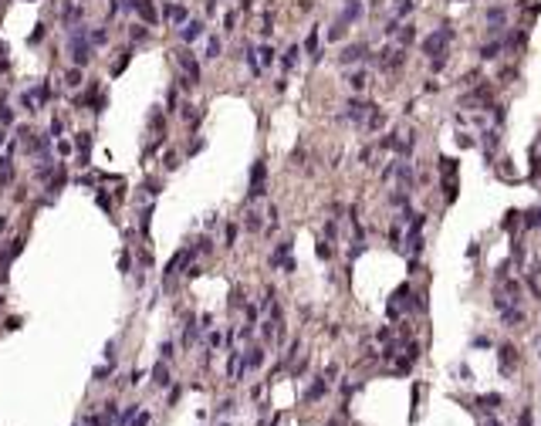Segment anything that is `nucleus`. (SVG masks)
<instances>
[{
	"label": "nucleus",
	"mask_w": 541,
	"mask_h": 426,
	"mask_svg": "<svg viewBox=\"0 0 541 426\" xmlns=\"http://www.w3.org/2000/svg\"><path fill=\"white\" fill-rule=\"evenodd\" d=\"M257 54H261V68L274 65V48H270V44H261V48H257Z\"/></svg>",
	"instance_id": "7c9ffc66"
},
{
	"label": "nucleus",
	"mask_w": 541,
	"mask_h": 426,
	"mask_svg": "<svg viewBox=\"0 0 541 426\" xmlns=\"http://www.w3.org/2000/svg\"><path fill=\"white\" fill-rule=\"evenodd\" d=\"M81 14H85V7H81L78 0H68L65 10H61V20H65V27H74V20H81Z\"/></svg>",
	"instance_id": "9b49d317"
},
{
	"label": "nucleus",
	"mask_w": 541,
	"mask_h": 426,
	"mask_svg": "<svg viewBox=\"0 0 541 426\" xmlns=\"http://www.w3.org/2000/svg\"><path fill=\"white\" fill-rule=\"evenodd\" d=\"M369 51H365V44H352V48H345L342 54H338V65H355L359 58H365Z\"/></svg>",
	"instance_id": "f8f14e48"
},
{
	"label": "nucleus",
	"mask_w": 541,
	"mask_h": 426,
	"mask_svg": "<svg viewBox=\"0 0 541 426\" xmlns=\"http://www.w3.org/2000/svg\"><path fill=\"white\" fill-rule=\"evenodd\" d=\"M10 176H14V166H10V159H7V156H0V179H3V183H10Z\"/></svg>",
	"instance_id": "2f4dec72"
},
{
	"label": "nucleus",
	"mask_w": 541,
	"mask_h": 426,
	"mask_svg": "<svg viewBox=\"0 0 541 426\" xmlns=\"http://www.w3.org/2000/svg\"><path fill=\"white\" fill-rule=\"evenodd\" d=\"M348 85H352V91H362V88L369 85V71H365V68L352 71V74H348Z\"/></svg>",
	"instance_id": "aec40b11"
},
{
	"label": "nucleus",
	"mask_w": 541,
	"mask_h": 426,
	"mask_svg": "<svg viewBox=\"0 0 541 426\" xmlns=\"http://www.w3.org/2000/svg\"><path fill=\"white\" fill-rule=\"evenodd\" d=\"M173 342H162V349H159V358H173Z\"/></svg>",
	"instance_id": "79ce46f5"
},
{
	"label": "nucleus",
	"mask_w": 541,
	"mask_h": 426,
	"mask_svg": "<svg viewBox=\"0 0 541 426\" xmlns=\"http://www.w3.org/2000/svg\"><path fill=\"white\" fill-rule=\"evenodd\" d=\"M162 14H166V20H173L176 27H183V24L190 20V10H186L183 3H166V10H162Z\"/></svg>",
	"instance_id": "1a4fd4ad"
},
{
	"label": "nucleus",
	"mask_w": 541,
	"mask_h": 426,
	"mask_svg": "<svg viewBox=\"0 0 541 426\" xmlns=\"http://www.w3.org/2000/svg\"><path fill=\"white\" fill-rule=\"evenodd\" d=\"M145 193L159 196V193H162V183H159V179H149V183H145Z\"/></svg>",
	"instance_id": "a19ab883"
},
{
	"label": "nucleus",
	"mask_w": 541,
	"mask_h": 426,
	"mask_svg": "<svg viewBox=\"0 0 541 426\" xmlns=\"http://www.w3.org/2000/svg\"><path fill=\"white\" fill-rule=\"evenodd\" d=\"M406 61V48H386L382 51V58H379V65L382 68H399Z\"/></svg>",
	"instance_id": "0eeeda50"
},
{
	"label": "nucleus",
	"mask_w": 541,
	"mask_h": 426,
	"mask_svg": "<svg viewBox=\"0 0 541 426\" xmlns=\"http://www.w3.org/2000/svg\"><path fill=\"white\" fill-rule=\"evenodd\" d=\"M497 365H501V375H511V372L518 369V349H514L511 342H504V345L497 349Z\"/></svg>",
	"instance_id": "423d86ee"
},
{
	"label": "nucleus",
	"mask_w": 541,
	"mask_h": 426,
	"mask_svg": "<svg viewBox=\"0 0 541 426\" xmlns=\"http://www.w3.org/2000/svg\"><path fill=\"white\" fill-rule=\"evenodd\" d=\"M484 145H487V152H494V145H497V132H494V129L484 132Z\"/></svg>",
	"instance_id": "4c0bfd02"
},
{
	"label": "nucleus",
	"mask_w": 541,
	"mask_h": 426,
	"mask_svg": "<svg viewBox=\"0 0 541 426\" xmlns=\"http://www.w3.org/2000/svg\"><path fill=\"white\" fill-rule=\"evenodd\" d=\"M244 227L251 230V233H257V230H264V220H261V213H247V220H244Z\"/></svg>",
	"instance_id": "a878e982"
},
{
	"label": "nucleus",
	"mask_w": 541,
	"mask_h": 426,
	"mask_svg": "<svg viewBox=\"0 0 541 426\" xmlns=\"http://www.w3.org/2000/svg\"><path fill=\"white\" fill-rule=\"evenodd\" d=\"M180 37H183V44H193L197 37H203V20H186L180 27Z\"/></svg>",
	"instance_id": "9d476101"
},
{
	"label": "nucleus",
	"mask_w": 541,
	"mask_h": 426,
	"mask_svg": "<svg viewBox=\"0 0 541 426\" xmlns=\"http://www.w3.org/2000/svg\"><path fill=\"white\" fill-rule=\"evenodd\" d=\"M3 142H7V132H3V129H0V145H3Z\"/></svg>",
	"instance_id": "5fc2aeb1"
},
{
	"label": "nucleus",
	"mask_w": 541,
	"mask_h": 426,
	"mask_svg": "<svg viewBox=\"0 0 541 426\" xmlns=\"http://www.w3.org/2000/svg\"><path fill=\"white\" fill-rule=\"evenodd\" d=\"M480 403H484V406H487V409H497V406H501V403H504V399H501V396H497V392H487V396H480Z\"/></svg>",
	"instance_id": "f704fd0d"
},
{
	"label": "nucleus",
	"mask_w": 541,
	"mask_h": 426,
	"mask_svg": "<svg viewBox=\"0 0 541 426\" xmlns=\"http://www.w3.org/2000/svg\"><path fill=\"white\" fill-rule=\"evenodd\" d=\"M176 65H180V68H183V78H186V85H200V61H197V58H193V51H190V48H180V51H176Z\"/></svg>",
	"instance_id": "f03ea898"
},
{
	"label": "nucleus",
	"mask_w": 541,
	"mask_h": 426,
	"mask_svg": "<svg viewBox=\"0 0 541 426\" xmlns=\"http://www.w3.org/2000/svg\"><path fill=\"white\" fill-rule=\"evenodd\" d=\"M220 51H223V41H220V37H210V41H206V54H203V58H206V61H216V58H220Z\"/></svg>",
	"instance_id": "393cba45"
},
{
	"label": "nucleus",
	"mask_w": 541,
	"mask_h": 426,
	"mask_svg": "<svg viewBox=\"0 0 541 426\" xmlns=\"http://www.w3.org/2000/svg\"><path fill=\"white\" fill-rule=\"evenodd\" d=\"M518 426H531V413H521V420H518Z\"/></svg>",
	"instance_id": "603ef678"
},
{
	"label": "nucleus",
	"mask_w": 541,
	"mask_h": 426,
	"mask_svg": "<svg viewBox=\"0 0 541 426\" xmlns=\"http://www.w3.org/2000/svg\"><path fill=\"white\" fill-rule=\"evenodd\" d=\"M152 382H156L159 389H166V386H169V369H166V362H162V358H159V362H156V369H152Z\"/></svg>",
	"instance_id": "6ab92c4d"
},
{
	"label": "nucleus",
	"mask_w": 541,
	"mask_h": 426,
	"mask_svg": "<svg viewBox=\"0 0 541 426\" xmlns=\"http://www.w3.org/2000/svg\"><path fill=\"white\" fill-rule=\"evenodd\" d=\"M338 233V223L335 220H328V223H325V237H335Z\"/></svg>",
	"instance_id": "8fccbe9b"
},
{
	"label": "nucleus",
	"mask_w": 541,
	"mask_h": 426,
	"mask_svg": "<svg viewBox=\"0 0 541 426\" xmlns=\"http://www.w3.org/2000/svg\"><path fill=\"white\" fill-rule=\"evenodd\" d=\"M65 85H68V88H78V85H81V68H78V65H71V68H68Z\"/></svg>",
	"instance_id": "cd10ccee"
},
{
	"label": "nucleus",
	"mask_w": 541,
	"mask_h": 426,
	"mask_svg": "<svg viewBox=\"0 0 541 426\" xmlns=\"http://www.w3.org/2000/svg\"><path fill=\"white\" fill-rule=\"evenodd\" d=\"M234 24H237V14H234V10H230V14H227V17H223V31H234Z\"/></svg>",
	"instance_id": "37998d69"
},
{
	"label": "nucleus",
	"mask_w": 541,
	"mask_h": 426,
	"mask_svg": "<svg viewBox=\"0 0 541 426\" xmlns=\"http://www.w3.org/2000/svg\"><path fill=\"white\" fill-rule=\"evenodd\" d=\"M135 14H139L145 24H156V20H159V14H156L152 0H135Z\"/></svg>",
	"instance_id": "ddd939ff"
},
{
	"label": "nucleus",
	"mask_w": 541,
	"mask_h": 426,
	"mask_svg": "<svg viewBox=\"0 0 541 426\" xmlns=\"http://www.w3.org/2000/svg\"><path fill=\"white\" fill-rule=\"evenodd\" d=\"M359 17H362V3H359V0H345V10H342V17H338V20L348 27V24H352V20H359Z\"/></svg>",
	"instance_id": "4468645a"
},
{
	"label": "nucleus",
	"mask_w": 541,
	"mask_h": 426,
	"mask_svg": "<svg viewBox=\"0 0 541 426\" xmlns=\"http://www.w3.org/2000/svg\"><path fill=\"white\" fill-rule=\"evenodd\" d=\"M261 365H264V349H261V345L247 349V358H244V369H261Z\"/></svg>",
	"instance_id": "a211bd4d"
},
{
	"label": "nucleus",
	"mask_w": 541,
	"mask_h": 426,
	"mask_svg": "<svg viewBox=\"0 0 541 426\" xmlns=\"http://www.w3.org/2000/svg\"><path fill=\"white\" fill-rule=\"evenodd\" d=\"M382 125H386V115H382L379 108H372V112H369V119L362 122V129H365V132H379Z\"/></svg>",
	"instance_id": "dca6fc26"
},
{
	"label": "nucleus",
	"mask_w": 541,
	"mask_h": 426,
	"mask_svg": "<svg viewBox=\"0 0 541 426\" xmlns=\"http://www.w3.org/2000/svg\"><path fill=\"white\" fill-rule=\"evenodd\" d=\"M3 227H7V216H3V213H0V230H3Z\"/></svg>",
	"instance_id": "864d4df0"
},
{
	"label": "nucleus",
	"mask_w": 541,
	"mask_h": 426,
	"mask_svg": "<svg viewBox=\"0 0 541 426\" xmlns=\"http://www.w3.org/2000/svg\"><path fill=\"white\" fill-rule=\"evenodd\" d=\"M206 342H210V349H216V345L223 342V335H220V332H210V338H206Z\"/></svg>",
	"instance_id": "09e8293b"
},
{
	"label": "nucleus",
	"mask_w": 541,
	"mask_h": 426,
	"mask_svg": "<svg viewBox=\"0 0 541 426\" xmlns=\"http://www.w3.org/2000/svg\"><path fill=\"white\" fill-rule=\"evenodd\" d=\"M504 20H507V10H504V7H490V10H487V24H504Z\"/></svg>",
	"instance_id": "bb28decb"
},
{
	"label": "nucleus",
	"mask_w": 541,
	"mask_h": 426,
	"mask_svg": "<svg viewBox=\"0 0 541 426\" xmlns=\"http://www.w3.org/2000/svg\"><path fill=\"white\" fill-rule=\"evenodd\" d=\"M112 372H115V365H112V362H108V365H98V369H95V379H98V382H105V375H112Z\"/></svg>",
	"instance_id": "c9c22d12"
},
{
	"label": "nucleus",
	"mask_w": 541,
	"mask_h": 426,
	"mask_svg": "<svg viewBox=\"0 0 541 426\" xmlns=\"http://www.w3.org/2000/svg\"><path fill=\"white\" fill-rule=\"evenodd\" d=\"M223 426H230V423H223Z\"/></svg>",
	"instance_id": "4d7b16f0"
},
{
	"label": "nucleus",
	"mask_w": 541,
	"mask_h": 426,
	"mask_svg": "<svg viewBox=\"0 0 541 426\" xmlns=\"http://www.w3.org/2000/svg\"><path fill=\"white\" fill-rule=\"evenodd\" d=\"M234 244H237V227L230 223V227H227V247H234Z\"/></svg>",
	"instance_id": "a18cd8bd"
},
{
	"label": "nucleus",
	"mask_w": 541,
	"mask_h": 426,
	"mask_svg": "<svg viewBox=\"0 0 541 426\" xmlns=\"http://www.w3.org/2000/svg\"><path fill=\"white\" fill-rule=\"evenodd\" d=\"M27 3H31V0H27Z\"/></svg>",
	"instance_id": "13d9d810"
},
{
	"label": "nucleus",
	"mask_w": 541,
	"mask_h": 426,
	"mask_svg": "<svg viewBox=\"0 0 541 426\" xmlns=\"http://www.w3.org/2000/svg\"><path fill=\"white\" fill-rule=\"evenodd\" d=\"M14 122V108L10 105H0V125H10Z\"/></svg>",
	"instance_id": "e433bc0d"
},
{
	"label": "nucleus",
	"mask_w": 541,
	"mask_h": 426,
	"mask_svg": "<svg viewBox=\"0 0 541 426\" xmlns=\"http://www.w3.org/2000/svg\"><path fill=\"white\" fill-rule=\"evenodd\" d=\"M413 37H416V31H413V24H406V27H399V41H403V44H409Z\"/></svg>",
	"instance_id": "58836bf2"
},
{
	"label": "nucleus",
	"mask_w": 541,
	"mask_h": 426,
	"mask_svg": "<svg viewBox=\"0 0 541 426\" xmlns=\"http://www.w3.org/2000/svg\"><path fill=\"white\" fill-rule=\"evenodd\" d=\"M129 58H132V51H119L115 65H112V74H122V71H126V65H129Z\"/></svg>",
	"instance_id": "c85d7f7f"
},
{
	"label": "nucleus",
	"mask_w": 541,
	"mask_h": 426,
	"mask_svg": "<svg viewBox=\"0 0 541 426\" xmlns=\"http://www.w3.org/2000/svg\"><path fill=\"white\" fill-rule=\"evenodd\" d=\"M524 227H528V230L541 227V210H528V213H524Z\"/></svg>",
	"instance_id": "473e14b6"
},
{
	"label": "nucleus",
	"mask_w": 541,
	"mask_h": 426,
	"mask_svg": "<svg viewBox=\"0 0 541 426\" xmlns=\"http://www.w3.org/2000/svg\"><path fill=\"white\" fill-rule=\"evenodd\" d=\"M325 426H342V423H338V420H332V423H325Z\"/></svg>",
	"instance_id": "6e6d98bb"
},
{
	"label": "nucleus",
	"mask_w": 541,
	"mask_h": 426,
	"mask_svg": "<svg viewBox=\"0 0 541 426\" xmlns=\"http://www.w3.org/2000/svg\"><path fill=\"white\" fill-rule=\"evenodd\" d=\"M298 58H301V48H298V44H291V48L284 51V58H281L284 71H291V68H294V65H298Z\"/></svg>",
	"instance_id": "4be33fe9"
},
{
	"label": "nucleus",
	"mask_w": 541,
	"mask_h": 426,
	"mask_svg": "<svg viewBox=\"0 0 541 426\" xmlns=\"http://www.w3.org/2000/svg\"><path fill=\"white\" fill-rule=\"evenodd\" d=\"M268 193V166L264 162H254L251 169V190H247V200H261Z\"/></svg>",
	"instance_id": "20e7f679"
},
{
	"label": "nucleus",
	"mask_w": 541,
	"mask_h": 426,
	"mask_svg": "<svg viewBox=\"0 0 541 426\" xmlns=\"http://www.w3.org/2000/svg\"><path fill=\"white\" fill-rule=\"evenodd\" d=\"M453 37V31L450 27H436L430 37H423V54H430V58H436V54H447L443 48H447V41Z\"/></svg>",
	"instance_id": "7ed1b4c3"
},
{
	"label": "nucleus",
	"mask_w": 541,
	"mask_h": 426,
	"mask_svg": "<svg viewBox=\"0 0 541 426\" xmlns=\"http://www.w3.org/2000/svg\"><path fill=\"white\" fill-rule=\"evenodd\" d=\"M68 54H71V65H78V68H85L95 58V48H91V37H88L85 24L71 27V34H68Z\"/></svg>",
	"instance_id": "f257e3e1"
},
{
	"label": "nucleus",
	"mask_w": 541,
	"mask_h": 426,
	"mask_svg": "<svg viewBox=\"0 0 541 426\" xmlns=\"http://www.w3.org/2000/svg\"><path fill=\"white\" fill-rule=\"evenodd\" d=\"M95 203H98V207H102V210H112V200H108V196H105V193H98V196H95Z\"/></svg>",
	"instance_id": "c03bdc74"
},
{
	"label": "nucleus",
	"mask_w": 541,
	"mask_h": 426,
	"mask_svg": "<svg viewBox=\"0 0 541 426\" xmlns=\"http://www.w3.org/2000/svg\"><path fill=\"white\" fill-rule=\"evenodd\" d=\"M149 420H152L149 413H139V416H132V426H149Z\"/></svg>",
	"instance_id": "de8ad7c7"
},
{
	"label": "nucleus",
	"mask_w": 541,
	"mask_h": 426,
	"mask_svg": "<svg viewBox=\"0 0 541 426\" xmlns=\"http://www.w3.org/2000/svg\"><path fill=\"white\" fill-rule=\"evenodd\" d=\"M88 37H91V48H102V44H108V27H91Z\"/></svg>",
	"instance_id": "5701e85b"
},
{
	"label": "nucleus",
	"mask_w": 541,
	"mask_h": 426,
	"mask_svg": "<svg viewBox=\"0 0 541 426\" xmlns=\"http://www.w3.org/2000/svg\"><path fill=\"white\" fill-rule=\"evenodd\" d=\"M305 51L311 54V61L322 58V54H318V27H311V34H308V41H305Z\"/></svg>",
	"instance_id": "b1692460"
},
{
	"label": "nucleus",
	"mask_w": 541,
	"mask_h": 426,
	"mask_svg": "<svg viewBox=\"0 0 541 426\" xmlns=\"http://www.w3.org/2000/svg\"><path fill=\"white\" fill-rule=\"evenodd\" d=\"M61 129H65V122H61V119H51V129H48V136H51V139H58V136H61Z\"/></svg>",
	"instance_id": "ea45409f"
},
{
	"label": "nucleus",
	"mask_w": 541,
	"mask_h": 426,
	"mask_svg": "<svg viewBox=\"0 0 541 426\" xmlns=\"http://www.w3.org/2000/svg\"><path fill=\"white\" fill-rule=\"evenodd\" d=\"M376 105H369V102H362V98H352L348 105H345V112H342V119L345 122H355V125H362L365 119H369V112H372Z\"/></svg>",
	"instance_id": "39448f33"
},
{
	"label": "nucleus",
	"mask_w": 541,
	"mask_h": 426,
	"mask_svg": "<svg viewBox=\"0 0 541 426\" xmlns=\"http://www.w3.org/2000/svg\"><path fill=\"white\" fill-rule=\"evenodd\" d=\"M501 51H504V41H490V44H484V48H480V58H484V61H494Z\"/></svg>",
	"instance_id": "412c9836"
},
{
	"label": "nucleus",
	"mask_w": 541,
	"mask_h": 426,
	"mask_svg": "<svg viewBox=\"0 0 541 426\" xmlns=\"http://www.w3.org/2000/svg\"><path fill=\"white\" fill-rule=\"evenodd\" d=\"M342 37H345V24H342V20H335V24L328 27V41H342Z\"/></svg>",
	"instance_id": "72a5a7b5"
},
{
	"label": "nucleus",
	"mask_w": 541,
	"mask_h": 426,
	"mask_svg": "<svg viewBox=\"0 0 541 426\" xmlns=\"http://www.w3.org/2000/svg\"><path fill=\"white\" fill-rule=\"evenodd\" d=\"M176 166H180V159H176L173 152H166V169H176Z\"/></svg>",
	"instance_id": "3c124183"
},
{
	"label": "nucleus",
	"mask_w": 541,
	"mask_h": 426,
	"mask_svg": "<svg viewBox=\"0 0 541 426\" xmlns=\"http://www.w3.org/2000/svg\"><path fill=\"white\" fill-rule=\"evenodd\" d=\"M291 247H294L291 240H281V244L274 247V254H270V267H281V261H284V257H291Z\"/></svg>",
	"instance_id": "f3484780"
},
{
	"label": "nucleus",
	"mask_w": 541,
	"mask_h": 426,
	"mask_svg": "<svg viewBox=\"0 0 541 426\" xmlns=\"http://www.w3.org/2000/svg\"><path fill=\"white\" fill-rule=\"evenodd\" d=\"M145 37H149V27H145V24H132V27H129V41H145Z\"/></svg>",
	"instance_id": "c756f323"
},
{
	"label": "nucleus",
	"mask_w": 541,
	"mask_h": 426,
	"mask_svg": "<svg viewBox=\"0 0 541 426\" xmlns=\"http://www.w3.org/2000/svg\"><path fill=\"white\" fill-rule=\"evenodd\" d=\"M325 389H328V379L322 375V379H315V382L305 389V399H308V403H315V399H322V396H325Z\"/></svg>",
	"instance_id": "2eb2a0df"
},
{
	"label": "nucleus",
	"mask_w": 541,
	"mask_h": 426,
	"mask_svg": "<svg viewBox=\"0 0 541 426\" xmlns=\"http://www.w3.org/2000/svg\"><path fill=\"white\" fill-rule=\"evenodd\" d=\"M318 257H325V261L332 257V247H328V240H322V244H318Z\"/></svg>",
	"instance_id": "49530a36"
},
{
	"label": "nucleus",
	"mask_w": 541,
	"mask_h": 426,
	"mask_svg": "<svg viewBox=\"0 0 541 426\" xmlns=\"http://www.w3.org/2000/svg\"><path fill=\"white\" fill-rule=\"evenodd\" d=\"M74 149H78V162L88 166V156H91V132H78V136H74Z\"/></svg>",
	"instance_id": "6e6552de"
}]
</instances>
